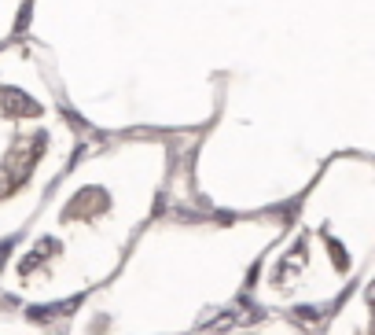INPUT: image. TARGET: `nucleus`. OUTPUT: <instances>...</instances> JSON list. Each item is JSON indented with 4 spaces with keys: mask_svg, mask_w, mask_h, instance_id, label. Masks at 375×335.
Masks as SVG:
<instances>
[{
    "mask_svg": "<svg viewBox=\"0 0 375 335\" xmlns=\"http://www.w3.org/2000/svg\"><path fill=\"white\" fill-rule=\"evenodd\" d=\"M180 173L170 133H125L77 151L37 214L0 247V299L59 309L99 291L162 210Z\"/></svg>",
    "mask_w": 375,
    "mask_h": 335,
    "instance_id": "f257e3e1",
    "label": "nucleus"
},
{
    "mask_svg": "<svg viewBox=\"0 0 375 335\" xmlns=\"http://www.w3.org/2000/svg\"><path fill=\"white\" fill-rule=\"evenodd\" d=\"M283 210H159L125 262L85 295L63 335H196L247 291L257 258L280 236Z\"/></svg>",
    "mask_w": 375,
    "mask_h": 335,
    "instance_id": "f03ea898",
    "label": "nucleus"
},
{
    "mask_svg": "<svg viewBox=\"0 0 375 335\" xmlns=\"http://www.w3.org/2000/svg\"><path fill=\"white\" fill-rule=\"evenodd\" d=\"M375 159L339 151L309 177L294 214L257 258L247 299L269 317H324L372 269Z\"/></svg>",
    "mask_w": 375,
    "mask_h": 335,
    "instance_id": "7ed1b4c3",
    "label": "nucleus"
},
{
    "mask_svg": "<svg viewBox=\"0 0 375 335\" xmlns=\"http://www.w3.org/2000/svg\"><path fill=\"white\" fill-rule=\"evenodd\" d=\"M81 140L41 45H0V247L37 214Z\"/></svg>",
    "mask_w": 375,
    "mask_h": 335,
    "instance_id": "20e7f679",
    "label": "nucleus"
},
{
    "mask_svg": "<svg viewBox=\"0 0 375 335\" xmlns=\"http://www.w3.org/2000/svg\"><path fill=\"white\" fill-rule=\"evenodd\" d=\"M335 306L324 335H372V269Z\"/></svg>",
    "mask_w": 375,
    "mask_h": 335,
    "instance_id": "39448f33",
    "label": "nucleus"
},
{
    "mask_svg": "<svg viewBox=\"0 0 375 335\" xmlns=\"http://www.w3.org/2000/svg\"><path fill=\"white\" fill-rule=\"evenodd\" d=\"M206 335H309L305 325L291 317H250V320H236V325H225L217 332H206Z\"/></svg>",
    "mask_w": 375,
    "mask_h": 335,
    "instance_id": "423d86ee",
    "label": "nucleus"
},
{
    "mask_svg": "<svg viewBox=\"0 0 375 335\" xmlns=\"http://www.w3.org/2000/svg\"><path fill=\"white\" fill-rule=\"evenodd\" d=\"M0 335H51V328L41 317L26 313L11 302H0Z\"/></svg>",
    "mask_w": 375,
    "mask_h": 335,
    "instance_id": "0eeeda50",
    "label": "nucleus"
},
{
    "mask_svg": "<svg viewBox=\"0 0 375 335\" xmlns=\"http://www.w3.org/2000/svg\"><path fill=\"white\" fill-rule=\"evenodd\" d=\"M22 11H26V0H0V45H8L11 37H19Z\"/></svg>",
    "mask_w": 375,
    "mask_h": 335,
    "instance_id": "6e6552de",
    "label": "nucleus"
}]
</instances>
